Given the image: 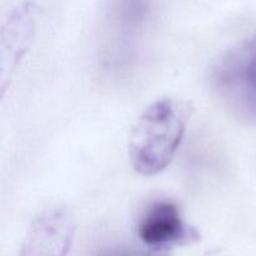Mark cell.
<instances>
[{
  "label": "cell",
  "instance_id": "obj_3",
  "mask_svg": "<svg viewBox=\"0 0 256 256\" xmlns=\"http://www.w3.org/2000/svg\"><path fill=\"white\" fill-rule=\"evenodd\" d=\"M75 228L74 216L66 208L55 205L44 209L30 224L19 256H66Z\"/></svg>",
  "mask_w": 256,
  "mask_h": 256
},
{
  "label": "cell",
  "instance_id": "obj_2",
  "mask_svg": "<svg viewBox=\"0 0 256 256\" xmlns=\"http://www.w3.org/2000/svg\"><path fill=\"white\" fill-rule=\"evenodd\" d=\"M210 85L232 116L245 124H256V32L215 62Z\"/></svg>",
  "mask_w": 256,
  "mask_h": 256
},
{
  "label": "cell",
  "instance_id": "obj_1",
  "mask_svg": "<svg viewBox=\"0 0 256 256\" xmlns=\"http://www.w3.org/2000/svg\"><path fill=\"white\" fill-rule=\"evenodd\" d=\"M192 115L184 100L162 98L146 108L129 136V156L135 172L144 176L162 172L176 154Z\"/></svg>",
  "mask_w": 256,
  "mask_h": 256
},
{
  "label": "cell",
  "instance_id": "obj_4",
  "mask_svg": "<svg viewBox=\"0 0 256 256\" xmlns=\"http://www.w3.org/2000/svg\"><path fill=\"white\" fill-rule=\"evenodd\" d=\"M136 234L140 242L152 250V254L198 239L194 229L188 226L179 208L169 200L152 202L138 220Z\"/></svg>",
  "mask_w": 256,
  "mask_h": 256
},
{
  "label": "cell",
  "instance_id": "obj_5",
  "mask_svg": "<svg viewBox=\"0 0 256 256\" xmlns=\"http://www.w3.org/2000/svg\"><path fill=\"white\" fill-rule=\"evenodd\" d=\"M152 0H114L110 9V22L116 35L115 60L128 59L135 38L152 14Z\"/></svg>",
  "mask_w": 256,
  "mask_h": 256
},
{
  "label": "cell",
  "instance_id": "obj_6",
  "mask_svg": "<svg viewBox=\"0 0 256 256\" xmlns=\"http://www.w3.org/2000/svg\"><path fill=\"white\" fill-rule=\"evenodd\" d=\"M95 256H139L136 252L126 249V248H106L100 250Z\"/></svg>",
  "mask_w": 256,
  "mask_h": 256
}]
</instances>
